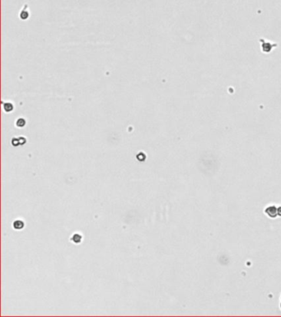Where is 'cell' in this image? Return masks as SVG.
<instances>
[{
  "label": "cell",
  "mask_w": 281,
  "mask_h": 317,
  "mask_svg": "<svg viewBox=\"0 0 281 317\" xmlns=\"http://www.w3.org/2000/svg\"><path fill=\"white\" fill-rule=\"evenodd\" d=\"M264 212L270 218L274 219L278 216V207H276L274 205H270L265 209Z\"/></svg>",
  "instance_id": "6da1fadb"
},
{
  "label": "cell",
  "mask_w": 281,
  "mask_h": 317,
  "mask_svg": "<svg viewBox=\"0 0 281 317\" xmlns=\"http://www.w3.org/2000/svg\"><path fill=\"white\" fill-rule=\"evenodd\" d=\"M23 226H24V223L21 221H16L13 223V227L16 230H21L23 228Z\"/></svg>",
  "instance_id": "7a4b0ae2"
},
{
  "label": "cell",
  "mask_w": 281,
  "mask_h": 317,
  "mask_svg": "<svg viewBox=\"0 0 281 317\" xmlns=\"http://www.w3.org/2000/svg\"><path fill=\"white\" fill-rule=\"evenodd\" d=\"M73 242L74 243H76V244H78V243H79L80 241H81V236H80L79 235H74L73 236Z\"/></svg>",
  "instance_id": "3957f363"
},
{
  "label": "cell",
  "mask_w": 281,
  "mask_h": 317,
  "mask_svg": "<svg viewBox=\"0 0 281 317\" xmlns=\"http://www.w3.org/2000/svg\"><path fill=\"white\" fill-rule=\"evenodd\" d=\"M278 216H281V207H278Z\"/></svg>",
  "instance_id": "277c9868"
},
{
  "label": "cell",
  "mask_w": 281,
  "mask_h": 317,
  "mask_svg": "<svg viewBox=\"0 0 281 317\" xmlns=\"http://www.w3.org/2000/svg\"><path fill=\"white\" fill-rule=\"evenodd\" d=\"M280 308H281V296H280Z\"/></svg>",
  "instance_id": "5b68a950"
}]
</instances>
